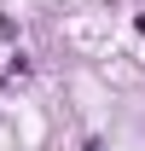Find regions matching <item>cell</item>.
<instances>
[{
  "instance_id": "6da1fadb",
  "label": "cell",
  "mask_w": 145,
  "mask_h": 151,
  "mask_svg": "<svg viewBox=\"0 0 145 151\" xmlns=\"http://www.w3.org/2000/svg\"><path fill=\"white\" fill-rule=\"evenodd\" d=\"M134 29H139V35H145V12H139V18H134Z\"/></svg>"
},
{
  "instance_id": "7a4b0ae2",
  "label": "cell",
  "mask_w": 145,
  "mask_h": 151,
  "mask_svg": "<svg viewBox=\"0 0 145 151\" xmlns=\"http://www.w3.org/2000/svg\"><path fill=\"white\" fill-rule=\"evenodd\" d=\"M81 151H105V145H99V139H87V145H81Z\"/></svg>"
}]
</instances>
